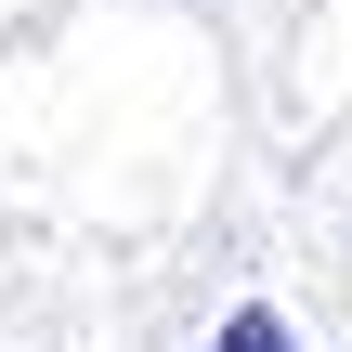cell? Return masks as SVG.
Returning a JSON list of instances; mask_svg holds the SVG:
<instances>
[{"mask_svg": "<svg viewBox=\"0 0 352 352\" xmlns=\"http://www.w3.org/2000/svg\"><path fill=\"white\" fill-rule=\"evenodd\" d=\"M209 352H300V340H287V327L248 300V314H222V340H209Z\"/></svg>", "mask_w": 352, "mask_h": 352, "instance_id": "6da1fadb", "label": "cell"}]
</instances>
